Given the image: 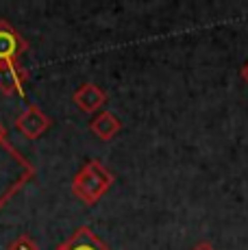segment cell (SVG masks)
Listing matches in <instances>:
<instances>
[{
	"mask_svg": "<svg viewBox=\"0 0 248 250\" xmlns=\"http://www.w3.org/2000/svg\"><path fill=\"white\" fill-rule=\"evenodd\" d=\"M55 250H111V248L89 227H81V229H76L63 244H59V248H55Z\"/></svg>",
	"mask_w": 248,
	"mask_h": 250,
	"instance_id": "obj_7",
	"label": "cell"
},
{
	"mask_svg": "<svg viewBox=\"0 0 248 250\" xmlns=\"http://www.w3.org/2000/svg\"><path fill=\"white\" fill-rule=\"evenodd\" d=\"M242 81L248 85V61L244 63V68H242Z\"/></svg>",
	"mask_w": 248,
	"mask_h": 250,
	"instance_id": "obj_11",
	"label": "cell"
},
{
	"mask_svg": "<svg viewBox=\"0 0 248 250\" xmlns=\"http://www.w3.org/2000/svg\"><path fill=\"white\" fill-rule=\"evenodd\" d=\"M33 179L35 166L9 139L0 144V209Z\"/></svg>",
	"mask_w": 248,
	"mask_h": 250,
	"instance_id": "obj_1",
	"label": "cell"
},
{
	"mask_svg": "<svg viewBox=\"0 0 248 250\" xmlns=\"http://www.w3.org/2000/svg\"><path fill=\"white\" fill-rule=\"evenodd\" d=\"M72 100L83 113H96L107 104V91L96 83H83L72 94Z\"/></svg>",
	"mask_w": 248,
	"mask_h": 250,
	"instance_id": "obj_6",
	"label": "cell"
},
{
	"mask_svg": "<svg viewBox=\"0 0 248 250\" xmlns=\"http://www.w3.org/2000/svg\"><path fill=\"white\" fill-rule=\"evenodd\" d=\"M192 250H216V248H213L209 242H200V244H196V246H194Z\"/></svg>",
	"mask_w": 248,
	"mask_h": 250,
	"instance_id": "obj_10",
	"label": "cell"
},
{
	"mask_svg": "<svg viewBox=\"0 0 248 250\" xmlns=\"http://www.w3.org/2000/svg\"><path fill=\"white\" fill-rule=\"evenodd\" d=\"M52 126V118L46 115L37 104H26V109L16 118V128L26 139H37Z\"/></svg>",
	"mask_w": 248,
	"mask_h": 250,
	"instance_id": "obj_3",
	"label": "cell"
},
{
	"mask_svg": "<svg viewBox=\"0 0 248 250\" xmlns=\"http://www.w3.org/2000/svg\"><path fill=\"white\" fill-rule=\"evenodd\" d=\"M116 176L111 174L107 166H103L98 159H89L74 174L72 179V194L81 203L85 205H96L109 189H111Z\"/></svg>",
	"mask_w": 248,
	"mask_h": 250,
	"instance_id": "obj_2",
	"label": "cell"
},
{
	"mask_svg": "<svg viewBox=\"0 0 248 250\" xmlns=\"http://www.w3.org/2000/svg\"><path fill=\"white\" fill-rule=\"evenodd\" d=\"M2 142H7V128L0 124V144H2Z\"/></svg>",
	"mask_w": 248,
	"mask_h": 250,
	"instance_id": "obj_12",
	"label": "cell"
},
{
	"mask_svg": "<svg viewBox=\"0 0 248 250\" xmlns=\"http://www.w3.org/2000/svg\"><path fill=\"white\" fill-rule=\"evenodd\" d=\"M7 250H40V246H37V242L33 237L20 235V237H16L11 244H9Z\"/></svg>",
	"mask_w": 248,
	"mask_h": 250,
	"instance_id": "obj_9",
	"label": "cell"
},
{
	"mask_svg": "<svg viewBox=\"0 0 248 250\" xmlns=\"http://www.w3.org/2000/svg\"><path fill=\"white\" fill-rule=\"evenodd\" d=\"M89 131H92L98 139H103V142H111V139L122 131V122L116 113L100 111L96 118L89 122Z\"/></svg>",
	"mask_w": 248,
	"mask_h": 250,
	"instance_id": "obj_8",
	"label": "cell"
},
{
	"mask_svg": "<svg viewBox=\"0 0 248 250\" xmlns=\"http://www.w3.org/2000/svg\"><path fill=\"white\" fill-rule=\"evenodd\" d=\"M26 81H28V70L20 61H16V63H0V94L24 96Z\"/></svg>",
	"mask_w": 248,
	"mask_h": 250,
	"instance_id": "obj_5",
	"label": "cell"
},
{
	"mask_svg": "<svg viewBox=\"0 0 248 250\" xmlns=\"http://www.w3.org/2000/svg\"><path fill=\"white\" fill-rule=\"evenodd\" d=\"M28 50V42L7 20H0V63H16Z\"/></svg>",
	"mask_w": 248,
	"mask_h": 250,
	"instance_id": "obj_4",
	"label": "cell"
}]
</instances>
